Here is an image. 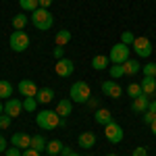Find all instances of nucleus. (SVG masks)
I'll list each match as a JSON object with an SVG mask.
<instances>
[{"label":"nucleus","mask_w":156,"mask_h":156,"mask_svg":"<svg viewBox=\"0 0 156 156\" xmlns=\"http://www.w3.org/2000/svg\"><path fill=\"white\" fill-rule=\"evenodd\" d=\"M36 123L40 125V129H48V131H52V129H56L60 123V117L56 110H40L36 115Z\"/></svg>","instance_id":"f257e3e1"},{"label":"nucleus","mask_w":156,"mask_h":156,"mask_svg":"<svg viewBox=\"0 0 156 156\" xmlns=\"http://www.w3.org/2000/svg\"><path fill=\"white\" fill-rule=\"evenodd\" d=\"M31 23L36 25L40 31H46V29H50L52 27V23H54V17H52V12L48 11V9H37V11L31 12Z\"/></svg>","instance_id":"f03ea898"},{"label":"nucleus","mask_w":156,"mask_h":156,"mask_svg":"<svg viewBox=\"0 0 156 156\" xmlns=\"http://www.w3.org/2000/svg\"><path fill=\"white\" fill-rule=\"evenodd\" d=\"M9 46L12 52H25L29 48V36L25 34L23 29H15L9 37Z\"/></svg>","instance_id":"7ed1b4c3"},{"label":"nucleus","mask_w":156,"mask_h":156,"mask_svg":"<svg viewBox=\"0 0 156 156\" xmlns=\"http://www.w3.org/2000/svg\"><path fill=\"white\" fill-rule=\"evenodd\" d=\"M92 98V90L85 81H75L71 85V100L77 104H85L87 100Z\"/></svg>","instance_id":"20e7f679"},{"label":"nucleus","mask_w":156,"mask_h":156,"mask_svg":"<svg viewBox=\"0 0 156 156\" xmlns=\"http://www.w3.org/2000/svg\"><path fill=\"white\" fill-rule=\"evenodd\" d=\"M129 52H131V48H129V46H125L123 42H119V44H115V46L110 48L108 58H110L112 65H123L125 60H129Z\"/></svg>","instance_id":"39448f33"},{"label":"nucleus","mask_w":156,"mask_h":156,"mask_svg":"<svg viewBox=\"0 0 156 156\" xmlns=\"http://www.w3.org/2000/svg\"><path fill=\"white\" fill-rule=\"evenodd\" d=\"M104 135H106V140L110 144H121L123 142V127H121L119 123H115V121H110L108 125H104Z\"/></svg>","instance_id":"423d86ee"},{"label":"nucleus","mask_w":156,"mask_h":156,"mask_svg":"<svg viewBox=\"0 0 156 156\" xmlns=\"http://www.w3.org/2000/svg\"><path fill=\"white\" fill-rule=\"evenodd\" d=\"M133 52L140 56V58H148L150 54H152V44H150V40L144 36L135 37V42H133Z\"/></svg>","instance_id":"0eeeda50"},{"label":"nucleus","mask_w":156,"mask_h":156,"mask_svg":"<svg viewBox=\"0 0 156 156\" xmlns=\"http://www.w3.org/2000/svg\"><path fill=\"white\" fill-rule=\"evenodd\" d=\"M100 90H102V94L108 98H112V100H117V98H121V94H123V90H121V85L115 81V79H106V81H102V85H100Z\"/></svg>","instance_id":"6e6552de"},{"label":"nucleus","mask_w":156,"mask_h":156,"mask_svg":"<svg viewBox=\"0 0 156 156\" xmlns=\"http://www.w3.org/2000/svg\"><path fill=\"white\" fill-rule=\"evenodd\" d=\"M54 71H56L58 77H71L73 71H75V65H73V60H69V58H60V60H56Z\"/></svg>","instance_id":"1a4fd4ad"},{"label":"nucleus","mask_w":156,"mask_h":156,"mask_svg":"<svg viewBox=\"0 0 156 156\" xmlns=\"http://www.w3.org/2000/svg\"><path fill=\"white\" fill-rule=\"evenodd\" d=\"M17 90H19V94L23 98H29V96H36L37 94V85L31 79H21L19 85H17Z\"/></svg>","instance_id":"9d476101"},{"label":"nucleus","mask_w":156,"mask_h":156,"mask_svg":"<svg viewBox=\"0 0 156 156\" xmlns=\"http://www.w3.org/2000/svg\"><path fill=\"white\" fill-rule=\"evenodd\" d=\"M4 112L9 115V117H19L21 112H23V102L21 100H17V98H9L6 100V104H4Z\"/></svg>","instance_id":"9b49d317"},{"label":"nucleus","mask_w":156,"mask_h":156,"mask_svg":"<svg viewBox=\"0 0 156 156\" xmlns=\"http://www.w3.org/2000/svg\"><path fill=\"white\" fill-rule=\"evenodd\" d=\"M11 146L19 148V150H27V148H31V135H27V133H15L11 137Z\"/></svg>","instance_id":"f8f14e48"},{"label":"nucleus","mask_w":156,"mask_h":156,"mask_svg":"<svg viewBox=\"0 0 156 156\" xmlns=\"http://www.w3.org/2000/svg\"><path fill=\"white\" fill-rule=\"evenodd\" d=\"M77 144H79V148H83V150H90V148H94V146H96V133L83 131L81 135H79Z\"/></svg>","instance_id":"ddd939ff"},{"label":"nucleus","mask_w":156,"mask_h":156,"mask_svg":"<svg viewBox=\"0 0 156 156\" xmlns=\"http://www.w3.org/2000/svg\"><path fill=\"white\" fill-rule=\"evenodd\" d=\"M148 104H150V98L146 96V94H142V96H137V98H133V102H131V110L133 112H146L148 110Z\"/></svg>","instance_id":"4468645a"},{"label":"nucleus","mask_w":156,"mask_h":156,"mask_svg":"<svg viewBox=\"0 0 156 156\" xmlns=\"http://www.w3.org/2000/svg\"><path fill=\"white\" fill-rule=\"evenodd\" d=\"M94 121H96L98 125H108L110 121H112V112L108 110V108H96V112H94Z\"/></svg>","instance_id":"2eb2a0df"},{"label":"nucleus","mask_w":156,"mask_h":156,"mask_svg":"<svg viewBox=\"0 0 156 156\" xmlns=\"http://www.w3.org/2000/svg\"><path fill=\"white\" fill-rule=\"evenodd\" d=\"M140 85H142V92H144L148 98L156 94V77H144V79L140 81Z\"/></svg>","instance_id":"dca6fc26"},{"label":"nucleus","mask_w":156,"mask_h":156,"mask_svg":"<svg viewBox=\"0 0 156 156\" xmlns=\"http://www.w3.org/2000/svg\"><path fill=\"white\" fill-rule=\"evenodd\" d=\"M52 98H54V90L52 87H42L36 94L37 104H48V102H52Z\"/></svg>","instance_id":"f3484780"},{"label":"nucleus","mask_w":156,"mask_h":156,"mask_svg":"<svg viewBox=\"0 0 156 156\" xmlns=\"http://www.w3.org/2000/svg\"><path fill=\"white\" fill-rule=\"evenodd\" d=\"M56 112H58V117H69L73 112V104L69 98H65V100H58V104H56Z\"/></svg>","instance_id":"a211bd4d"},{"label":"nucleus","mask_w":156,"mask_h":156,"mask_svg":"<svg viewBox=\"0 0 156 156\" xmlns=\"http://www.w3.org/2000/svg\"><path fill=\"white\" fill-rule=\"evenodd\" d=\"M69 42H71V31H69V29L56 31V37H54V44H56V46H62V48H65Z\"/></svg>","instance_id":"6ab92c4d"},{"label":"nucleus","mask_w":156,"mask_h":156,"mask_svg":"<svg viewBox=\"0 0 156 156\" xmlns=\"http://www.w3.org/2000/svg\"><path fill=\"white\" fill-rule=\"evenodd\" d=\"M123 71H125V75H129V77H133V75H137L140 73V62L137 60H125L123 62Z\"/></svg>","instance_id":"aec40b11"},{"label":"nucleus","mask_w":156,"mask_h":156,"mask_svg":"<svg viewBox=\"0 0 156 156\" xmlns=\"http://www.w3.org/2000/svg\"><path fill=\"white\" fill-rule=\"evenodd\" d=\"M108 62H110V58H106L104 54H96V56L92 58V67H94L96 71H104L108 67Z\"/></svg>","instance_id":"412c9836"},{"label":"nucleus","mask_w":156,"mask_h":156,"mask_svg":"<svg viewBox=\"0 0 156 156\" xmlns=\"http://www.w3.org/2000/svg\"><path fill=\"white\" fill-rule=\"evenodd\" d=\"M12 96V85L6 79H0V100H9Z\"/></svg>","instance_id":"4be33fe9"},{"label":"nucleus","mask_w":156,"mask_h":156,"mask_svg":"<svg viewBox=\"0 0 156 156\" xmlns=\"http://www.w3.org/2000/svg\"><path fill=\"white\" fill-rule=\"evenodd\" d=\"M46 144H48V142H46L42 135H34V137H31V148L37 150V152H46Z\"/></svg>","instance_id":"5701e85b"},{"label":"nucleus","mask_w":156,"mask_h":156,"mask_svg":"<svg viewBox=\"0 0 156 156\" xmlns=\"http://www.w3.org/2000/svg\"><path fill=\"white\" fill-rule=\"evenodd\" d=\"M27 21H29V19H27V15H25V12H19V15H15V17H12V27H15V29H25Z\"/></svg>","instance_id":"b1692460"},{"label":"nucleus","mask_w":156,"mask_h":156,"mask_svg":"<svg viewBox=\"0 0 156 156\" xmlns=\"http://www.w3.org/2000/svg\"><path fill=\"white\" fill-rule=\"evenodd\" d=\"M60 150H62V142H58V140H52V142L46 144V152H48L50 156L60 154Z\"/></svg>","instance_id":"393cba45"},{"label":"nucleus","mask_w":156,"mask_h":156,"mask_svg":"<svg viewBox=\"0 0 156 156\" xmlns=\"http://www.w3.org/2000/svg\"><path fill=\"white\" fill-rule=\"evenodd\" d=\"M19 6L27 12H34V11L40 9V2H37V0H19Z\"/></svg>","instance_id":"a878e982"},{"label":"nucleus","mask_w":156,"mask_h":156,"mask_svg":"<svg viewBox=\"0 0 156 156\" xmlns=\"http://www.w3.org/2000/svg\"><path fill=\"white\" fill-rule=\"evenodd\" d=\"M36 108H37V100H36V96L23 98V110H27V112H36Z\"/></svg>","instance_id":"bb28decb"},{"label":"nucleus","mask_w":156,"mask_h":156,"mask_svg":"<svg viewBox=\"0 0 156 156\" xmlns=\"http://www.w3.org/2000/svg\"><path fill=\"white\" fill-rule=\"evenodd\" d=\"M127 94H129L131 98L142 96V94H144V92H142V85H140V83H129V85H127Z\"/></svg>","instance_id":"cd10ccee"},{"label":"nucleus","mask_w":156,"mask_h":156,"mask_svg":"<svg viewBox=\"0 0 156 156\" xmlns=\"http://www.w3.org/2000/svg\"><path fill=\"white\" fill-rule=\"evenodd\" d=\"M108 73H110V77H112V79H119V77H123V75H125L123 65H112V67L108 69Z\"/></svg>","instance_id":"c85d7f7f"},{"label":"nucleus","mask_w":156,"mask_h":156,"mask_svg":"<svg viewBox=\"0 0 156 156\" xmlns=\"http://www.w3.org/2000/svg\"><path fill=\"white\" fill-rule=\"evenodd\" d=\"M121 42H123L125 46H133V42H135L133 31H123V34H121Z\"/></svg>","instance_id":"c756f323"},{"label":"nucleus","mask_w":156,"mask_h":156,"mask_svg":"<svg viewBox=\"0 0 156 156\" xmlns=\"http://www.w3.org/2000/svg\"><path fill=\"white\" fill-rule=\"evenodd\" d=\"M144 77H156V65L154 62H148V65H144Z\"/></svg>","instance_id":"7c9ffc66"},{"label":"nucleus","mask_w":156,"mask_h":156,"mask_svg":"<svg viewBox=\"0 0 156 156\" xmlns=\"http://www.w3.org/2000/svg\"><path fill=\"white\" fill-rule=\"evenodd\" d=\"M11 121H12V117H9L6 112H2L0 115V129H9L11 127Z\"/></svg>","instance_id":"2f4dec72"},{"label":"nucleus","mask_w":156,"mask_h":156,"mask_svg":"<svg viewBox=\"0 0 156 156\" xmlns=\"http://www.w3.org/2000/svg\"><path fill=\"white\" fill-rule=\"evenodd\" d=\"M52 54H54V58H56V60L65 58V48H62V46H54V50H52Z\"/></svg>","instance_id":"473e14b6"},{"label":"nucleus","mask_w":156,"mask_h":156,"mask_svg":"<svg viewBox=\"0 0 156 156\" xmlns=\"http://www.w3.org/2000/svg\"><path fill=\"white\" fill-rule=\"evenodd\" d=\"M154 119H156L154 112H150V110H146V112H144V123H146V125H150V123H152Z\"/></svg>","instance_id":"72a5a7b5"},{"label":"nucleus","mask_w":156,"mask_h":156,"mask_svg":"<svg viewBox=\"0 0 156 156\" xmlns=\"http://www.w3.org/2000/svg\"><path fill=\"white\" fill-rule=\"evenodd\" d=\"M131 156H148V150H146L144 146H137L135 150H133V154Z\"/></svg>","instance_id":"f704fd0d"},{"label":"nucleus","mask_w":156,"mask_h":156,"mask_svg":"<svg viewBox=\"0 0 156 156\" xmlns=\"http://www.w3.org/2000/svg\"><path fill=\"white\" fill-rule=\"evenodd\" d=\"M6 156H21V150L15 148V146H11V148H6Z\"/></svg>","instance_id":"c9c22d12"},{"label":"nucleus","mask_w":156,"mask_h":156,"mask_svg":"<svg viewBox=\"0 0 156 156\" xmlns=\"http://www.w3.org/2000/svg\"><path fill=\"white\" fill-rule=\"evenodd\" d=\"M21 156H40V152L34 150V148H27V150H23V154H21Z\"/></svg>","instance_id":"e433bc0d"},{"label":"nucleus","mask_w":156,"mask_h":156,"mask_svg":"<svg viewBox=\"0 0 156 156\" xmlns=\"http://www.w3.org/2000/svg\"><path fill=\"white\" fill-rule=\"evenodd\" d=\"M0 152H6V137L0 135Z\"/></svg>","instance_id":"4c0bfd02"},{"label":"nucleus","mask_w":156,"mask_h":156,"mask_svg":"<svg viewBox=\"0 0 156 156\" xmlns=\"http://www.w3.org/2000/svg\"><path fill=\"white\" fill-rule=\"evenodd\" d=\"M37 2H40V6H42V9H48L50 4H52V0H37Z\"/></svg>","instance_id":"58836bf2"},{"label":"nucleus","mask_w":156,"mask_h":156,"mask_svg":"<svg viewBox=\"0 0 156 156\" xmlns=\"http://www.w3.org/2000/svg\"><path fill=\"white\" fill-rule=\"evenodd\" d=\"M148 110L156 115V100H150V104H148Z\"/></svg>","instance_id":"ea45409f"},{"label":"nucleus","mask_w":156,"mask_h":156,"mask_svg":"<svg viewBox=\"0 0 156 156\" xmlns=\"http://www.w3.org/2000/svg\"><path fill=\"white\" fill-rule=\"evenodd\" d=\"M71 152H73V150L69 148V146H62V150H60V154H62V156H69Z\"/></svg>","instance_id":"a19ab883"},{"label":"nucleus","mask_w":156,"mask_h":156,"mask_svg":"<svg viewBox=\"0 0 156 156\" xmlns=\"http://www.w3.org/2000/svg\"><path fill=\"white\" fill-rule=\"evenodd\" d=\"M87 104H90L92 108H96L98 106V100H96V98H90V100H87Z\"/></svg>","instance_id":"79ce46f5"},{"label":"nucleus","mask_w":156,"mask_h":156,"mask_svg":"<svg viewBox=\"0 0 156 156\" xmlns=\"http://www.w3.org/2000/svg\"><path fill=\"white\" fill-rule=\"evenodd\" d=\"M150 129H152V133H154V135H156V119L152 121V123H150Z\"/></svg>","instance_id":"37998d69"},{"label":"nucleus","mask_w":156,"mask_h":156,"mask_svg":"<svg viewBox=\"0 0 156 156\" xmlns=\"http://www.w3.org/2000/svg\"><path fill=\"white\" fill-rule=\"evenodd\" d=\"M2 112H4V104L0 102V115H2Z\"/></svg>","instance_id":"c03bdc74"},{"label":"nucleus","mask_w":156,"mask_h":156,"mask_svg":"<svg viewBox=\"0 0 156 156\" xmlns=\"http://www.w3.org/2000/svg\"><path fill=\"white\" fill-rule=\"evenodd\" d=\"M69 156H79V154H77V152H71V154H69Z\"/></svg>","instance_id":"a18cd8bd"},{"label":"nucleus","mask_w":156,"mask_h":156,"mask_svg":"<svg viewBox=\"0 0 156 156\" xmlns=\"http://www.w3.org/2000/svg\"><path fill=\"white\" fill-rule=\"evenodd\" d=\"M106 156H117V154H106Z\"/></svg>","instance_id":"49530a36"}]
</instances>
